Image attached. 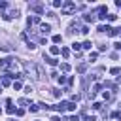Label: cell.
Segmentation results:
<instances>
[{
	"label": "cell",
	"instance_id": "30",
	"mask_svg": "<svg viewBox=\"0 0 121 121\" xmlns=\"http://www.w3.org/2000/svg\"><path fill=\"white\" fill-rule=\"evenodd\" d=\"M13 89L19 91V89H21V81H13Z\"/></svg>",
	"mask_w": 121,
	"mask_h": 121
},
{
	"label": "cell",
	"instance_id": "32",
	"mask_svg": "<svg viewBox=\"0 0 121 121\" xmlns=\"http://www.w3.org/2000/svg\"><path fill=\"white\" fill-rule=\"evenodd\" d=\"M38 108H40V106H36V104H30V106H28L30 112H38Z\"/></svg>",
	"mask_w": 121,
	"mask_h": 121
},
{
	"label": "cell",
	"instance_id": "24",
	"mask_svg": "<svg viewBox=\"0 0 121 121\" xmlns=\"http://www.w3.org/2000/svg\"><path fill=\"white\" fill-rule=\"evenodd\" d=\"M102 98H104V100H110V98H112V93L104 91V93H102Z\"/></svg>",
	"mask_w": 121,
	"mask_h": 121
},
{
	"label": "cell",
	"instance_id": "33",
	"mask_svg": "<svg viewBox=\"0 0 121 121\" xmlns=\"http://www.w3.org/2000/svg\"><path fill=\"white\" fill-rule=\"evenodd\" d=\"M26 45H28V49H36V43H34V42H30V40H28V43H26Z\"/></svg>",
	"mask_w": 121,
	"mask_h": 121
},
{
	"label": "cell",
	"instance_id": "7",
	"mask_svg": "<svg viewBox=\"0 0 121 121\" xmlns=\"http://www.w3.org/2000/svg\"><path fill=\"white\" fill-rule=\"evenodd\" d=\"M6 112H8V113H17V110L11 106V100H8V108H6Z\"/></svg>",
	"mask_w": 121,
	"mask_h": 121
},
{
	"label": "cell",
	"instance_id": "23",
	"mask_svg": "<svg viewBox=\"0 0 121 121\" xmlns=\"http://www.w3.org/2000/svg\"><path fill=\"white\" fill-rule=\"evenodd\" d=\"M51 95H53L55 98H59V96H60V91H59V89H51Z\"/></svg>",
	"mask_w": 121,
	"mask_h": 121
},
{
	"label": "cell",
	"instance_id": "14",
	"mask_svg": "<svg viewBox=\"0 0 121 121\" xmlns=\"http://www.w3.org/2000/svg\"><path fill=\"white\" fill-rule=\"evenodd\" d=\"M119 32H121V28H112V30L108 32V36H117Z\"/></svg>",
	"mask_w": 121,
	"mask_h": 121
},
{
	"label": "cell",
	"instance_id": "9",
	"mask_svg": "<svg viewBox=\"0 0 121 121\" xmlns=\"http://www.w3.org/2000/svg\"><path fill=\"white\" fill-rule=\"evenodd\" d=\"M60 55H62L64 59H68V57H70V49H68V47H62V49H60Z\"/></svg>",
	"mask_w": 121,
	"mask_h": 121
},
{
	"label": "cell",
	"instance_id": "25",
	"mask_svg": "<svg viewBox=\"0 0 121 121\" xmlns=\"http://www.w3.org/2000/svg\"><path fill=\"white\" fill-rule=\"evenodd\" d=\"M70 98H72V102H78V100L81 98V95H78V93H74V95H72Z\"/></svg>",
	"mask_w": 121,
	"mask_h": 121
},
{
	"label": "cell",
	"instance_id": "36",
	"mask_svg": "<svg viewBox=\"0 0 121 121\" xmlns=\"http://www.w3.org/2000/svg\"><path fill=\"white\" fill-rule=\"evenodd\" d=\"M19 104H21V106H26L28 102H26V98H21V100H19Z\"/></svg>",
	"mask_w": 121,
	"mask_h": 121
},
{
	"label": "cell",
	"instance_id": "13",
	"mask_svg": "<svg viewBox=\"0 0 121 121\" xmlns=\"http://www.w3.org/2000/svg\"><path fill=\"white\" fill-rule=\"evenodd\" d=\"M66 110L68 112H74L76 110V102H66Z\"/></svg>",
	"mask_w": 121,
	"mask_h": 121
},
{
	"label": "cell",
	"instance_id": "11",
	"mask_svg": "<svg viewBox=\"0 0 121 121\" xmlns=\"http://www.w3.org/2000/svg\"><path fill=\"white\" fill-rule=\"evenodd\" d=\"M104 87L106 89H112V91H115L117 87H115V83H112V81H104Z\"/></svg>",
	"mask_w": 121,
	"mask_h": 121
},
{
	"label": "cell",
	"instance_id": "2",
	"mask_svg": "<svg viewBox=\"0 0 121 121\" xmlns=\"http://www.w3.org/2000/svg\"><path fill=\"white\" fill-rule=\"evenodd\" d=\"M30 9H34L38 15H42L45 8H43V4H38V2H30Z\"/></svg>",
	"mask_w": 121,
	"mask_h": 121
},
{
	"label": "cell",
	"instance_id": "37",
	"mask_svg": "<svg viewBox=\"0 0 121 121\" xmlns=\"http://www.w3.org/2000/svg\"><path fill=\"white\" fill-rule=\"evenodd\" d=\"M113 47H115V49H121V42H115V43H113Z\"/></svg>",
	"mask_w": 121,
	"mask_h": 121
},
{
	"label": "cell",
	"instance_id": "8",
	"mask_svg": "<svg viewBox=\"0 0 121 121\" xmlns=\"http://www.w3.org/2000/svg\"><path fill=\"white\" fill-rule=\"evenodd\" d=\"M83 19H85L87 23H93V21H95V13H85V17H83Z\"/></svg>",
	"mask_w": 121,
	"mask_h": 121
},
{
	"label": "cell",
	"instance_id": "4",
	"mask_svg": "<svg viewBox=\"0 0 121 121\" xmlns=\"http://www.w3.org/2000/svg\"><path fill=\"white\" fill-rule=\"evenodd\" d=\"M76 70H78V72H79V74H83V72H85V70H87V62H79V64H78V68H76Z\"/></svg>",
	"mask_w": 121,
	"mask_h": 121
},
{
	"label": "cell",
	"instance_id": "10",
	"mask_svg": "<svg viewBox=\"0 0 121 121\" xmlns=\"http://www.w3.org/2000/svg\"><path fill=\"white\" fill-rule=\"evenodd\" d=\"M43 59H45V60H47L51 66H55V64H57V59H53V57H47V55H43Z\"/></svg>",
	"mask_w": 121,
	"mask_h": 121
},
{
	"label": "cell",
	"instance_id": "18",
	"mask_svg": "<svg viewBox=\"0 0 121 121\" xmlns=\"http://www.w3.org/2000/svg\"><path fill=\"white\" fill-rule=\"evenodd\" d=\"M53 42H55V43H60V42H62V36H60V34H55V36H53Z\"/></svg>",
	"mask_w": 121,
	"mask_h": 121
},
{
	"label": "cell",
	"instance_id": "3",
	"mask_svg": "<svg viewBox=\"0 0 121 121\" xmlns=\"http://www.w3.org/2000/svg\"><path fill=\"white\" fill-rule=\"evenodd\" d=\"M49 30H51V26H49L47 23H42V25H40V32H42V34H47Z\"/></svg>",
	"mask_w": 121,
	"mask_h": 121
},
{
	"label": "cell",
	"instance_id": "5",
	"mask_svg": "<svg viewBox=\"0 0 121 121\" xmlns=\"http://www.w3.org/2000/svg\"><path fill=\"white\" fill-rule=\"evenodd\" d=\"M96 30H98V32H110V30H112V26H108V25H100Z\"/></svg>",
	"mask_w": 121,
	"mask_h": 121
},
{
	"label": "cell",
	"instance_id": "34",
	"mask_svg": "<svg viewBox=\"0 0 121 121\" xmlns=\"http://www.w3.org/2000/svg\"><path fill=\"white\" fill-rule=\"evenodd\" d=\"M79 32H81V34H87V32H89V26H81V30H79Z\"/></svg>",
	"mask_w": 121,
	"mask_h": 121
},
{
	"label": "cell",
	"instance_id": "21",
	"mask_svg": "<svg viewBox=\"0 0 121 121\" xmlns=\"http://www.w3.org/2000/svg\"><path fill=\"white\" fill-rule=\"evenodd\" d=\"M60 70H62V72H68V70H70V64H68V62H62V64H60Z\"/></svg>",
	"mask_w": 121,
	"mask_h": 121
},
{
	"label": "cell",
	"instance_id": "35",
	"mask_svg": "<svg viewBox=\"0 0 121 121\" xmlns=\"http://www.w3.org/2000/svg\"><path fill=\"white\" fill-rule=\"evenodd\" d=\"M25 93H26V95H30V93H32V87H30V85H26V87H25Z\"/></svg>",
	"mask_w": 121,
	"mask_h": 121
},
{
	"label": "cell",
	"instance_id": "1",
	"mask_svg": "<svg viewBox=\"0 0 121 121\" xmlns=\"http://www.w3.org/2000/svg\"><path fill=\"white\" fill-rule=\"evenodd\" d=\"M74 9H76V4H74V2H70V0H66V2L62 4V8H60V11H62L64 15H70Z\"/></svg>",
	"mask_w": 121,
	"mask_h": 121
},
{
	"label": "cell",
	"instance_id": "26",
	"mask_svg": "<svg viewBox=\"0 0 121 121\" xmlns=\"http://www.w3.org/2000/svg\"><path fill=\"white\" fill-rule=\"evenodd\" d=\"M119 72H121V70H119V68H117V66H113V68H112V70H110V74H113V76H117V74H119Z\"/></svg>",
	"mask_w": 121,
	"mask_h": 121
},
{
	"label": "cell",
	"instance_id": "6",
	"mask_svg": "<svg viewBox=\"0 0 121 121\" xmlns=\"http://www.w3.org/2000/svg\"><path fill=\"white\" fill-rule=\"evenodd\" d=\"M49 53H51V55H59V53H60V47H59V45H51Z\"/></svg>",
	"mask_w": 121,
	"mask_h": 121
},
{
	"label": "cell",
	"instance_id": "22",
	"mask_svg": "<svg viewBox=\"0 0 121 121\" xmlns=\"http://www.w3.org/2000/svg\"><path fill=\"white\" fill-rule=\"evenodd\" d=\"M62 4H64L62 0H55V2H53V8H62Z\"/></svg>",
	"mask_w": 121,
	"mask_h": 121
},
{
	"label": "cell",
	"instance_id": "19",
	"mask_svg": "<svg viewBox=\"0 0 121 121\" xmlns=\"http://www.w3.org/2000/svg\"><path fill=\"white\" fill-rule=\"evenodd\" d=\"M91 45H93V43H91L89 40H85V42L81 43V47H83V49H91Z\"/></svg>",
	"mask_w": 121,
	"mask_h": 121
},
{
	"label": "cell",
	"instance_id": "38",
	"mask_svg": "<svg viewBox=\"0 0 121 121\" xmlns=\"http://www.w3.org/2000/svg\"><path fill=\"white\" fill-rule=\"evenodd\" d=\"M70 121H79V117H78V115H72V117H70Z\"/></svg>",
	"mask_w": 121,
	"mask_h": 121
},
{
	"label": "cell",
	"instance_id": "29",
	"mask_svg": "<svg viewBox=\"0 0 121 121\" xmlns=\"http://www.w3.org/2000/svg\"><path fill=\"white\" fill-rule=\"evenodd\" d=\"M66 81H68V79H66V76H59V83H60V85H62V83H66Z\"/></svg>",
	"mask_w": 121,
	"mask_h": 121
},
{
	"label": "cell",
	"instance_id": "27",
	"mask_svg": "<svg viewBox=\"0 0 121 121\" xmlns=\"http://www.w3.org/2000/svg\"><path fill=\"white\" fill-rule=\"evenodd\" d=\"M8 66V59H0V68H6Z\"/></svg>",
	"mask_w": 121,
	"mask_h": 121
},
{
	"label": "cell",
	"instance_id": "16",
	"mask_svg": "<svg viewBox=\"0 0 121 121\" xmlns=\"http://www.w3.org/2000/svg\"><path fill=\"white\" fill-rule=\"evenodd\" d=\"M9 83H11V81H9V78H8V76H4V78H2V87H8Z\"/></svg>",
	"mask_w": 121,
	"mask_h": 121
},
{
	"label": "cell",
	"instance_id": "39",
	"mask_svg": "<svg viewBox=\"0 0 121 121\" xmlns=\"http://www.w3.org/2000/svg\"><path fill=\"white\" fill-rule=\"evenodd\" d=\"M51 121H60V117H59V115H53V117H51Z\"/></svg>",
	"mask_w": 121,
	"mask_h": 121
},
{
	"label": "cell",
	"instance_id": "31",
	"mask_svg": "<svg viewBox=\"0 0 121 121\" xmlns=\"http://www.w3.org/2000/svg\"><path fill=\"white\" fill-rule=\"evenodd\" d=\"M100 108H102L100 102H93V110H100Z\"/></svg>",
	"mask_w": 121,
	"mask_h": 121
},
{
	"label": "cell",
	"instance_id": "40",
	"mask_svg": "<svg viewBox=\"0 0 121 121\" xmlns=\"http://www.w3.org/2000/svg\"><path fill=\"white\" fill-rule=\"evenodd\" d=\"M117 83H121V76H117Z\"/></svg>",
	"mask_w": 121,
	"mask_h": 121
},
{
	"label": "cell",
	"instance_id": "42",
	"mask_svg": "<svg viewBox=\"0 0 121 121\" xmlns=\"http://www.w3.org/2000/svg\"><path fill=\"white\" fill-rule=\"evenodd\" d=\"M119 34H121V32H119Z\"/></svg>",
	"mask_w": 121,
	"mask_h": 121
},
{
	"label": "cell",
	"instance_id": "41",
	"mask_svg": "<svg viewBox=\"0 0 121 121\" xmlns=\"http://www.w3.org/2000/svg\"><path fill=\"white\" fill-rule=\"evenodd\" d=\"M0 113H2V110H0Z\"/></svg>",
	"mask_w": 121,
	"mask_h": 121
},
{
	"label": "cell",
	"instance_id": "17",
	"mask_svg": "<svg viewBox=\"0 0 121 121\" xmlns=\"http://www.w3.org/2000/svg\"><path fill=\"white\" fill-rule=\"evenodd\" d=\"M83 121H96V117H95V115H87V113H83Z\"/></svg>",
	"mask_w": 121,
	"mask_h": 121
},
{
	"label": "cell",
	"instance_id": "20",
	"mask_svg": "<svg viewBox=\"0 0 121 121\" xmlns=\"http://www.w3.org/2000/svg\"><path fill=\"white\" fill-rule=\"evenodd\" d=\"M96 57H98L96 51H91V53H89V60H96Z\"/></svg>",
	"mask_w": 121,
	"mask_h": 121
},
{
	"label": "cell",
	"instance_id": "28",
	"mask_svg": "<svg viewBox=\"0 0 121 121\" xmlns=\"http://www.w3.org/2000/svg\"><path fill=\"white\" fill-rule=\"evenodd\" d=\"M115 17H117V15H113V13H108V21H110V23H113V21H115Z\"/></svg>",
	"mask_w": 121,
	"mask_h": 121
},
{
	"label": "cell",
	"instance_id": "15",
	"mask_svg": "<svg viewBox=\"0 0 121 121\" xmlns=\"http://www.w3.org/2000/svg\"><path fill=\"white\" fill-rule=\"evenodd\" d=\"M72 49H74L76 53H79V49H81V43H78V42H74V43H72Z\"/></svg>",
	"mask_w": 121,
	"mask_h": 121
},
{
	"label": "cell",
	"instance_id": "12",
	"mask_svg": "<svg viewBox=\"0 0 121 121\" xmlns=\"http://www.w3.org/2000/svg\"><path fill=\"white\" fill-rule=\"evenodd\" d=\"M110 115H112L113 119H119V121H121V110H115V112H112Z\"/></svg>",
	"mask_w": 121,
	"mask_h": 121
}]
</instances>
